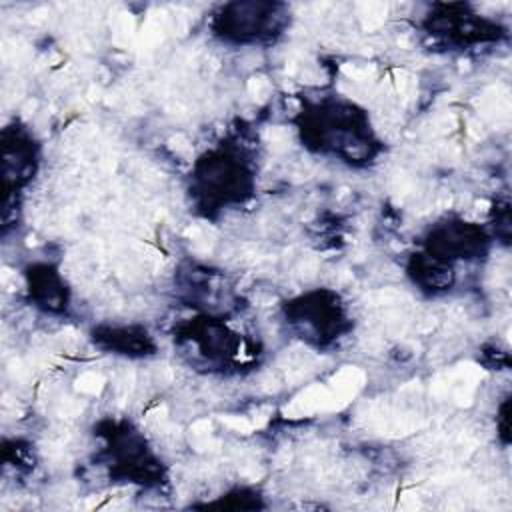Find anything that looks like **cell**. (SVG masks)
Masks as SVG:
<instances>
[{
	"label": "cell",
	"instance_id": "7a4b0ae2",
	"mask_svg": "<svg viewBox=\"0 0 512 512\" xmlns=\"http://www.w3.org/2000/svg\"><path fill=\"white\" fill-rule=\"evenodd\" d=\"M256 184L258 170L250 146L224 138L196 156L186 176V194L196 216L216 220L244 206L256 194Z\"/></svg>",
	"mask_w": 512,
	"mask_h": 512
},
{
	"label": "cell",
	"instance_id": "3957f363",
	"mask_svg": "<svg viewBox=\"0 0 512 512\" xmlns=\"http://www.w3.org/2000/svg\"><path fill=\"white\" fill-rule=\"evenodd\" d=\"M102 442L96 458L110 482L140 488H160L166 482V466L150 446L144 432L128 418H104L94 428Z\"/></svg>",
	"mask_w": 512,
	"mask_h": 512
},
{
	"label": "cell",
	"instance_id": "6da1fadb",
	"mask_svg": "<svg viewBox=\"0 0 512 512\" xmlns=\"http://www.w3.org/2000/svg\"><path fill=\"white\" fill-rule=\"evenodd\" d=\"M292 122L306 152L348 168H368L384 152L368 110L338 94L304 98Z\"/></svg>",
	"mask_w": 512,
	"mask_h": 512
},
{
	"label": "cell",
	"instance_id": "30bf717a",
	"mask_svg": "<svg viewBox=\"0 0 512 512\" xmlns=\"http://www.w3.org/2000/svg\"><path fill=\"white\" fill-rule=\"evenodd\" d=\"M26 300L32 308L62 316L70 308V286L58 264L48 260H34L22 268Z\"/></svg>",
	"mask_w": 512,
	"mask_h": 512
},
{
	"label": "cell",
	"instance_id": "8992f818",
	"mask_svg": "<svg viewBox=\"0 0 512 512\" xmlns=\"http://www.w3.org/2000/svg\"><path fill=\"white\" fill-rule=\"evenodd\" d=\"M290 24L286 4L278 2H230L210 18V32L228 46L270 44Z\"/></svg>",
	"mask_w": 512,
	"mask_h": 512
},
{
	"label": "cell",
	"instance_id": "4fadbf2b",
	"mask_svg": "<svg viewBox=\"0 0 512 512\" xmlns=\"http://www.w3.org/2000/svg\"><path fill=\"white\" fill-rule=\"evenodd\" d=\"M204 508H232V510H254L266 508L262 494L252 486H234L220 494L218 498L202 504Z\"/></svg>",
	"mask_w": 512,
	"mask_h": 512
},
{
	"label": "cell",
	"instance_id": "8fae6325",
	"mask_svg": "<svg viewBox=\"0 0 512 512\" xmlns=\"http://www.w3.org/2000/svg\"><path fill=\"white\" fill-rule=\"evenodd\" d=\"M90 338L96 348L122 358H148L158 352L154 336L140 324H100Z\"/></svg>",
	"mask_w": 512,
	"mask_h": 512
},
{
	"label": "cell",
	"instance_id": "ba28073f",
	"mask_svg": "<svg viewBox=\"0 0 512 512\" xmlns=\"http://www.w3.org/2000/svg\"><path fill=\"white\" fill-rule=\"evenodd\" d=\"M422 28L434 42L452 48L496 42L504 34L500 24L476 14L468 4H434L422 18Z\"/></svg>",
	"mask_w": 512,
	"mask_h": 512
},
{
	"label": "cell",
	"instance_id": "5b68a950",
	"mask_svg": "<svg viewBox=\"0 0 512 512\" xmlns=\"http://www.w3.org/2000/svg\"><path fill=\"white\" fill-rule=\"evenodd\" d=\"M174 342L182 352H188L192 364L208 370L240 368L252 352L246 348L244 336L232 330L222 314L208 312L180 322L174 328Z\"/></svg>",
	"mask_w": 512,
	"mask_h": 512
},
{
	"label": "cell",
	"instance_id": "9c48e42d",
	"mask_svg": "<svg viewBox=\"0 0 512 512\" xmlns=\"http://www.w3.org/2000/svg\"><path fill=\"white\" fill-rule=\"evenodd\" d=\"M2 186H4V216L24 194L26 186L38 172L40 142L28 126L14 120L2 128Z\"/></svg>",
	"mask_w": 512,
	"mask_h": 512
},
{
	"label": "cell",
	"instance_id": "52a82bcc",
	"mask_svg": "<svg viewBox=\"0 0 512 512\" xmlns=\"http://www.w3.org/2000/svg\"><path fill=\"white\" fill-rule=\"evenodd\" d=\"M492 242L486 226L460 216H444L426 228L418 250L456 268V264L482 262Z\"/></svg>",
	"mask_w": 512,
	"mask_h": 512
},
{
	"label": "cell",
	"instance_id": "277c9868",
	"mask_svg": "<svg viewBox=\"0 0 512 512\" xmlns=\"http://www.w3.org/2000/svg\"><path fill=\"white\" fill-rule=\"evenodd\" d=\"M282 318L290 334L314 350H330L352 332L348 304L332 288H310L284 300Z\"/></svg>",
	"mask_w": 512,
	"mask_h": 512
},
{
	"label": "cell",
	"instance_id": "7c38bea8",
	"mask_svg": "<svg viewBox=\"0 0 512 512\" xmlns=\"http://www.w3.org/2000/svg\"><path fill=\"white\" fill-rule=\"evenodd\" d=\"M406 276L412 286L426 296L446 294L456 284V268L424 254L422 250L410 254L406 262Z\"/></svg>",
	"mask_w": 512,
	"mask_h": 512
}]
</instances>
